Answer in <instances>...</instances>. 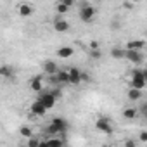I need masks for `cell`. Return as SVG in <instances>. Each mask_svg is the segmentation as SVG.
<instances>
[{"instance_id":"8992f818","label":"cell","mask_w":147,"mask_h":147,"mask_svg":"<svg viewBox=\"0 0 147 147\" xmlns=\"http://www.w3.org/2000/svg\"><path fill=\"white\" fill-rule=\"evenodd\" d=\"M30 111H31V114H35V116H40V118H42V116H45V113H47L49 109L43 106V102H42L40 99H36V100L30 106Z\"/></svg>"},{"instance_id":"30bf717a","label":"cell","mask_w":147,"mask_h":147,"mask_svg":"<svg viewBox=\"0 0 147 147\" xmlns=\"http://www.w3.org/2000/svg\"><path fill=\"white\" fill-rule=\"evenodd\" d=\"M52 83H69V71H57V75L52 76Z\"/></svg>"},{"instance_id":"f1b7e54d","label":"cell","mask_w":147,"mask_h":147,"mask_svg":"<svg viewBox=\"0 0 147 147\" xmlns=\"http://www.w3.org/2000/svg\"><path fill=\"white\" fill-rule=\"evenodd\" d=\"M147 111V102H144L142 106H140V113H145Z\"/></svg>"},{"instance_id":"8fae6325","label":"cell","mask_w":147,"mask_h":147,"mask_svg":"<svg viewBox=\"0 0 147 147\" xmlns=\"http://www.w3.org/2000/svg\"><path fill=\"white\" fill-rule=\"evenodd\" d=\"M30 88H31L33 92H42V90H43V80H42L40 75H36V76L31 78V82H30Z\"/></svg>"},{"instance_id":"d6a6232c","label":"cell","mask_w":147,"mask_h":147,"mask_svg":"<svg viewBox=\"0 0 147 147\" xmlns=\"http://www.w3.org/2000/svg\"><path fill=\"white\" fill-rule=\"evenodd\" d=\"M142 114H144V118H145V119H147V111H145V113H142Z\"/></svg>"},{"instance_id":"d6986e66","label":"cell","mask_w":147,"mask_h":147,"mask_svg":"<svg viewBox=\"0 0 147 147\" xmlns=\"http://www.w3.org/2000/svg\"><path fill=\"white\" fill-rule=\"evenodd\" d=\"M43 144H49V145H55V147H62L64 145V140L57 138V137H50L47 140H43Z\"/></svg>"},{"instance_id":"3957f363","label":"cell","mask_w":147,"mask_h":147,"mask_svg":"<svg viewBox=\"0 0 147 147\" xmlns=\"http://www.w3.org/2000/svg\"><path fill=\"white\" fill-rule=\"evenodd\" d=\"M95 14H97V11L92 5H82V9H80V19L83 23H90L95 18Z\"/></svg>"},{"instance_id":"7402d4cb","label":"cell","mask_w":147,"mask_h":147,"mask_svg":"<svg viewBox=\"0 0 147 147\" xmlns=\"http://www.w3.org/2000/svg\"><path fill=\"white\" fill-rule=\"evenodd\" d=\"M19 133H21V137H24V138H30V137L33 135V130H31L30 126H21V128H19Z\"/></svg>"},{"instance_id":"5b68a950","label":"cell","mask_w":147,"mask_h":147,"mask_svg":"<svg viewBox=\"0 0 147 147\" xmlns=\"http://www.w3.org/2000/svg\"><path fill=\"white\" fill-rule=\"evenodd\" d=\"M38 99L43 102V106H45L47 109H52V107L55 106V100H57V97H55L52 92H43V94H40Z\"/></svg>"},{"instance_id":"6da1fadb","label":"cell","mask_w":147,"mask_h":147,"mask_svg":"<svg viewBox=\"0 0 147 147\" xmlns=\"http://www.w3.org/2000/svg\"><path fill=\"white\" fill-rule=\"evenodd\" d=\"M69 130V125L64 118H54L52 123L45 128V133L47 135H62Z\"/></svg>"},{"instance_id":"603a6c76","label":"cell","mask_w":147,"mask_h":147,"mask_svg":"<svg viewBox=\"0 0 147 147\" xmlns=\"http://www.w3.org/2000/svg\"><path fill=\"white\" fill-rule=\"evenodd\" d=\"M40 144H42L40 140H36V138H31V137H30V140H28V145H30V147H36V145H40Z\"/></svg>"},{"instance_id":"5bb4252c","label":"cell","mask_w":147,"mask_h":147,"mask_svg":"<svg viewBox=\"0 0 147 147\" xmlns=\"http://www.w3.org/2000/svg\"><path fill=\"white\" fill-rule=\"evenodd\" d=\"M18 12H19V16L28 18V16L33 14V5H30V4H21V5L18 7Z\"/></svg>"},{"instance_id":"44dd1931","label":"cell","mask_w":147,"mask_h":147,"mask_svg":"<svg viewBox=\"0 0 147 147\" xmlns=\"http://www.w3.org/2000/svg\"><path fill=\"white\" fill-rule=\"evenodd\" d=\"M69 9H71V7H67L64 2H59V4L55 5V12H57V14H67Z\"/></svg>"},{"instance_id":"ba28073f","label":"cell","mask_w":147,"mask_h":147,"mask_svg":"<svg viewBox=\"0 0 147 147\" xmlns=\"http://www.w3.org/2000/svg\"><path fill=\"white\" fill-rule=\"evenodd\" d=\"M54 30L57 33H66L69 30V23L62 18H57V19H54Z\"/></svg>"},{"instance_id":"2e32d148","label":"cell","mask_w":147,"mask_h":147,"mask_svg":"<svg viewBox=\"0 0 147 147\" xmlns=\"http://www.w3.org/2000/svg\"><path fill=\"white\" fill-rule=\"evenodd\" d=\"M111 55H113L114 59H125V55H126V49H121V47H114V49L111 50Z\"/></svg>"},{"instance_id":"7c38bea8","label":"cell","mask_w":147,"mask_h":147,"mask_svg":"<svg viewBox=\"0 0 147 147\" xmlns=\"http://www.w3.org/2000/svg\"><path fill=\"white\" fill-rule=\"evenodd\" d=\"M43 71L47 73L49 76H54V75H57L59 67H57V64H55L54 61H45V62H43Z\"/></svg>"},{"instance_id":"52a82bcc","label":"cell","mask_w":147,"mask_h":147,"mask_svg":"<svg viewBox=\"0 0 147 147\" xmlns=\"http://www.w3.org/2000/svg\"><path fill=\"white\" fill-rule=\"evenodd\" d=\"M125 59H128V61L133 62V64H140V62L144 61L140 50H130V49H126V55H125Z\"/></svg>"},{"instance_id":"d4e9b609","label":"cell","mask_w":147,"mask_h":147,"mask_svg":"<svg viewBox=\"0 0 147 147\" xmlns=\"http://www.w3.org/2000/svg\"><path fill=\"white\" fill-rule=\"evenodd\" d=\"M138 138H140V142H147V131H145V130H144V131H140Z\"/></svg>"},{"instance_id":"9c48e42d","label":"cell","mask_w":147,"mask_h":147,"mask_svg":"<svg viewBox=\"0 0 147 147\" xmlns=\"http://www.w3.org/2000/svg\"><path fill=\"white\" fill-rule=\"evenodd\" d=\"M69 83L71 85H80L82 83V71L76 67H71L69 69Z\"/></svg>"},{"instance_id":"f546056e","label":"cell","mask_w":147,"mask_h":147,"mask_svg":"<svg viewBox=\"0 0 147 147\" xmlns=\"http://www.w3.org/2000/svg\"><path fill=\"white\" fill-rule=\"evenodd\" d=\"M125 145H126V147H133L135 142H133V140H128V142H125Z\"/></svg>"},{"instance_id":"e0dca14e","label":"cell","mask_w":147,"mask_h":147,"mask_svg":"<svg viewBox=\"0 0 147 147\" xmlns=\"http://www.w3.org/2000/svg\"><path fill=\"white\" fill-rule=\"evenodd\" d=\"M128 99L130 100H138L140 97H142V90H138V88H135V87H131L130 90H128Z\"/></svg>"},{"instance_id":"836d02e7","label":"cell","mask_w":147,"mask_h":147,"mask_svg":"<svg viewBox=\"0 0 147 147\" xmlns=\"http://www.w3.org/2000/svg\"><path fill=\"white\" fill-rule=\"evenodd\" d=\"M133 2H137V0H133Z\"/></svg>"},{"instance_id":"9a60e30c","label":"cell","mask_w":147,"mask_h":147,"mask_svg":"<svg viewBox=\"0 0 147 147\" xmlns=\"http://www.w3.org/2000/svg\"><path fill=\"white\" fill-rule=\"evenodd\" d=\"M144 47H145V42H144V40H130L125 49H130V50H142Z\"/></svg>"},{"instance_id":"7a4b0ae2","label":"cell","mask_w":147,"mask_h":147,"mask_svg":"<svg viewBox=\"0 0 147 147\" xmlns=\"http://www.w3.org/2000/svg\"><path fill=\"white\" fill-rule=\"evenodd\" d=\"M145 85H147V82H145V76H144V71L135 69V71H133V75H131V87L142 90Z\"/></svg>"},{"instance_id":"277c9868","label":"cell","mask_w":147,"mask_h":147,"mask_svg":"<svg viewBox=\"0 0 147 147\" xmlns=\"http://www.w3.org/2000/svg\"><path fill=\"white\" fill-rule=\"evenodd\" d=\"M95 128L99 130V131H102V133H106V135H111L114 130H113V125L109 123V119H106V118H99L97 121H95Z\"/></svg>"},{"instance_id":"484cf974","label":"cell","mask_w":147,"mask_h":147,"mask_svg":"<svg viewBox=\"0 0 147 147\" xmlns=\"http://www.w3.org/2000/svg\"><path fill=\"white\" fill-rule=\"evenodd\" d=\"M92 78H90V75L88 73H82V82H90Z\"/></svg>"},{"instance_id":"cb8c5ba5","label":"cell","mask_w":147,"mask_h":147,"mask_svg":"<svg viewBox=\"0 0 147 147\" xmlns=\"http://www.w3.org/2000/svg\"><path fill=\"white\" fill-rule=\"evenodd\" d=\"M90 55H92L94 59H99V57H100V50H99V49H92V50H90Z\"/></svg>"},{"instance_id":"4dcf8cb0","label":"cell","mask_w":147,"mask_h":147,"mask_svg":"<svg viewBox=\"0 0 147 147\" xmlns=\"http://www.w3.org/2000/svg\"><path fill=\"white\" fill-rule=\"evenodd\" d=\"M90 47H92V49H99V43H97V42H92Z\"/></svg>"},{"instance_id":"4316f807","label":"cell","mask_w":147,"mask_h":147,"mask_svg":"<svg viewBox=\"0 0 147 147\" xmlns=\"http://www.w3.org/2000/svg\"><path fill=\"white\" fill-rule=\"evenodd\" d=\"M61 2H64L67 7H73V4H75V0H61Z\"/></svg>"},{"instance_id":"ac0fdd59","label":"cell","mask_w":147,"mask_h":147,"mask_svg":"<svg viewBox=\"0 0 147 147\" xmlns=\"http://www.w3.org/2000/svg\"><path fill=\"white\" fill-rule=\"evenodd\" d=\"M137 114H138V111H137L135 107H126V109L123 111V116H125L126 119H135Z\"/></svg>"},{"instance_id":"1f68e13d","label":"cell","mask_w":147,"mask_h":147,"mask_svg":"<svg viewBox=\"0 0 147 147\" xmlns=\"http://www.w3.org/2000/svg\"><path fill=\"white\" fill-rule=\"evenodd\" d=\"M144 76H145V82H147V69H144Z\"/></svg>"},{"instance_id":"83f0119b","label":"cell","mask_w":147,"mask_h":147,"mask_svg":"<svg viewBox=\"0 0 147 147\" xmlns=\"http://www.w3.org/2000/svg\"><path fill=\"white\" fill-rule=\"evenodd\" d=\"M50 92H52V94H54V95H55L57 99L61 97V90H59V88H54V90H50Z\"/></svg>"},{"instance_id":"ffe728a7","label":"cell","mask_w":147,"mask_h":147,"mask_svg":"<svg viewBox=\"0 0 147 147\" xmlns=\"http://www.w3.org/2000/svg\"><path fill=\"white\" fill-rule=\"evenodd\" d=\"M0 75H2L4 78H12L14 76V71L9 66H2V67H0Z\"/></svg>"},{"instance_id":"4fadbf2b","label":"cell","mask_w":147,"mask_h":147,"mask_svg":"<svg viewBox=\"0 0 147 147\" xmlns=\"http://www.w3.org/2000/svg\"><path fill=\"white\" fill-rule=\"evenodd\" d=\"M73 54H75V49L69 47V45H64V47H61V49L57 50V55H59L61 59H67V57H71Z\"/></svg>"}]
</instances>
